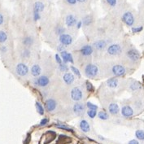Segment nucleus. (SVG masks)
Returning <instances> with one entry per match:
<instances>
[{
    "label": "nucleus",
    "mask_w": 144,
    "mask_h": 144,
    "mask_svg": "<svg viewBox=\"0 0 144 144\" xmlns=\"http://www.w3.org/2000/svg\"><path fill=\"white\" fill-rule=\"evenodd\" d=\"M121 55L123 57V64L129 66L138 65L141 58L140 52L132 45L124 46Z\"/></svg>",
    "instance_id": "nucleus-1"
},
{
    "label": "nucleus",
    "mask_w": 144,
    "mask_h": 144,
    "mask_svg": "<svg viewBox=\"0 0 144 144\" xmlns=\"http://www.w3.org/2000/svg\"><path fill=\"white\" fill-rule=\"evenodd\" d=\"M105 72H106V74L113 76V78H121L126 74L127 69L123 63L112 62L108 64Z\"/></svg>",
    "instance_id": "nucleus-2"
},
{
    "label": "nucleus",
    "mask_w": 144,
    "mask_h": 144,
    "mask_svg": "<svg viewBox=\"0 0 144 144\" xmlns=\"http://www.w3.org/2000/svg\"><path fill=\"white\" fill-rule=\"evenodd\" d=\"M84 74L87 78L94 79L98 78L101 73V69L100 67L94 63H86L84 66L83 69Z\"/></svg>",
    "instance_id": "nucleus-3"
},
{
    "label": "nucleus",
    "mask_w": 144,
    "mask_h": 144,
    "mask_svg": "<svg viewBox=\"0 0 144 144\" xmlns=\"http://www.w3.org/2000/svg\"><path fill=\"white\" fill-rule=\"evenodd\" d=\"M124 44L121 42H112L110 43L106 48V55L110 58H114V57L121 56L124 49Z\"/></svg>",
    "instance_id": "nucleus-4"
},
{
    "label": "nucleus",
    "mask_w": 144,
    "mask_h": 144,
    "mask_svg": "<svg viewBox=\"0 0 144 144\" xmlns=\"http://www.w3.org/2000/svg\"><path fill=\"white\" fill-rule=\"evenodd\" d=\"M94 54V49L93 46L90 44L88 43H84L82 44L78 49V55L79 58L81 60H85V59H90L92 55Z\"/></svg>",
    "instance_id": "nucleus-5"
},
{
    "label": "nucleus",
    "mask_w": 144,
    "mask_h": 144,
    "mask_svg": "<svg viewBox=\"0 0 144 144\" xmlns=\"http://www.w3.org/2000/svg\"><path fill=\"white\" fill-rule=\"evenodd\" d=\"M121 21L128 27H133L136 23V16L132 11L126 10L122 12Z\"/></svg>",
    "instance_id": "nucleus-6"
},
{
    "label": "nucleus",
    "mask_w": 144,
    "mask_h": 144,
    "mask_svg": "<svg viewBox=\"0 0 144 144\" xmlns=\"http://www.w3.org/2000/svg\"><path fill=\"white\" fill-rule=\"evenodd\" d=\"M92 46L94 49V52H103L106 50L107 46L109 45V42L105 39V38H98V39H95L94 41H93L92 42Z\"/></svg>",
    "instance_id": "nucleus-7"
},
{
    "label": "nucleus",
    "mask_w": 144,
    "mask_h": 144,
    "mask_svg": "<svg viewBox=\"0 0 144 144\" xmlns=\"http://www.w3.org/2000/svg\"><path fill=\"white\" fill-rule=\"evenodd\" d=\"M15 73L20 78H25L30 73V69L24 62H20L15 66Z\"/></svg>",
    "instance_id": "nucleus-8"
},
{
    "label": "nucleus",
    "mask_w": 144,
    "mask_h": 144,
    "mask_svg": "<svg viewBox=\"0 0 144 144\" xmlns=\"http://www.w3.org/2000/svg\"><path fill=\"white\" fill-rule=\"evenodd\" d=\"M70 97L75 102H80L84 97V91L81 86H73L70 90Z\"/></svg>",
    "instance_id": "nucleus-9"
},
{
    "label": "nucleus",
    "mask_w": 144,
    "mask_h": 144,
    "mask_svg": "<svg viewBox=\"0 0 144 144\" xmlns=\"http://www.w3.org/2000/svg\"><path fill=\"white\" fill-rule=\"evenodd\" d=\"M33 84L40 88H46L50 84V78L47 75H40L37 78H35Z\"/></svg>",
    "instance_id": "nucleus-10"
},
{
    "label": "nucleus",
    "mask_w": 144,
    "mask_h": 144,
    "mask_svg": "<svg viewBox=\"0 0 144 144\" xmlns=\"http://www.w3.org/2000/svg\"><path fill=\"white\" fill-rule=\"evenodd\" d=\"M58 41H59L60 44H61V45H63V46H64L66 47V46H71L73 43L74 39H73V37L70 33L65 32V33H62V34H60L59 36Z\"/></svg>",
    "instance_id": "nucleus-11"
},
{
    "label": "nucleus",
    "mask_w": 144,
    "mask_h": 144,
    "mask_svg": "<svg viewBox=\"0 0 144 144\" xmlns=\"http://www.w3.org/2000/svg\"><path fill=\"white\" fill-rule=\"evenodd\" d=\"M64 21H65V25L68 28H74L78 21L74 14L69 13L68 15H66Z\"/></svg>",
    "instance_id": "nucleus-12"
},
{
    "label": "nucleus",
    "mask_w": 144,
    "mask_h": 144,
    "mask_svg": "<svg viewBox=\"0 0 144 144\" xmlns=\"http://www.w3.org/2000/svg\"><path fill=\"white\" fill-rule=\"evenodd\" d=\"M63 81L64 82L65 85H72L76 81V76L73 73L69 72H66L63 74Z\"/></svg>",
    "instance_id": "nucleus-13"
},
{
    "label": "nucleus",
    "mask_w": 144,
    "mask_h": 144,
    "mask_svg": "<svg viewBox=\"0 0 144 144\" xmlns=\"http://www.w3.org/2000/svg\"><path fill=\"white\" fill-rule=\"evenodd\" d=\"M60 55L61 57L63 62H64L66 64H73L74 63V57L70 52H69L66 50H64V51H60Z\"/></svg>",
    "instance_id": "nucleus-14"
},
{
    "label": "nucleus",
    "mask_w": 144,
    "mask_h": 144,
    "mask_svg": "<svg viewBox=\"0 0 144 144\" xmlns=\"http://www.w3.org/2000/svg\"><path fill=\"white\" fill-rule=\"evenodd\" d=\"M21 43L23 46H25L27 48H31L34 46L35 44V38L34 37L31 36V35H26L25 37H24L21 40Z\"/></svg>",
    "instance_id": "nucleus-15"
},
{
    "label": "nucleus",
    "mask_w": 144,
    "mask_h": 144,
    "mask_svg": "<svg viewBox=\"0 0 144 144\" xmlns=\"http://www.w3.org/2000/svg\"><path fill=\"white\" fill-rule=\"evenodd\" d=\"M73 112L78 116H82L85 111V105L82 103L76 102L73 107Z\"/></svg>",
    "instance_id": "nucleus-16"
},
{
    "label": "nucleus",
    "mask_w": 144,
    "mask_h": 144,
    "mask_svg": "<svg viewBox=\"0 0 144 144\" xmlns=\"http://www.w3.org/2000/svg\"><path fill=\"white\" fill-rule=\"evenodd\" d=\"M30 72V74L33 76V78H37V76L42 75V67L39 64L34 63L32 64Z\"/></svg>",
    "instance_id": "nucleus-17"
},
{
    "label": "nucleus",
    "mask_w": 144,
    "mask_h": 144,
    "mask_svg": "<svg viewBox=\"0 0 144 144\" xmlns=\"http://www.w3.org/2000/svg\"><path fill=\"white\" fill-rule=\"evenodd\" d=\"M57 108V102L55 99L50 98V99H47L46 100L45 103V108L47 112H51L53 111H55Z\"/></svg>",
    "instance_id": "nucleus-18"
},
{
    "label": "nucleus",
    "mask_w": 144,
    "mask_h": 144,
    "mask_svg": "<svg viewBox=\"0 0 144 144\" xmlns=\"http://www.w3.org/2000/svg\"><path fill=\"white\" fill-rule=\"evenodd\" d=\"M31 49L30 48H27L25 46H22V48L20 50V56L21 58L24 60H28L31 58Z\"/></svg>",
    "instance_id": "nucleus-19"
},
{
    "label": "nucleus",
    "mask_w": 144,
    "mask_h": 144,
    "mask_svg": "<svg viewBox=\"0 0 144 144\" xmlns=\"http://www.w3.org/2000/svg\"><path fill=\"white\" fill-rule=\"evenodd\" d=\"M106 85L108 87H109L111 89H116L120 85V81L117 78H113V76H112V78H110L109 79L107 80Z\"/></svg>",
    "instance_id": "nucleus-20"
},
{
    "label": "nucleus",
    "mask_w": 144,
    "mask_h": 144,
    "mask_svg": "<svg viewBox=\"0 0 144 144\" xmlns=\"http://www.w3.org/2000/svg\"><path fill=\"white\" fill-rule=\"evenodd\" d=\"M45 9V4L42 1H36L33 4V12L39 13L42 12Z\"/></svg>",
    "instance_id": "nucleus-21"
},
{
    "label": "nucleus",
    "mask_w": 144,
    "mask_h": 144,
    "mask_svg": "<svg viewBox=\"0 0 144 144\" xmlns=\"http://www.w3.org/2000/svg\"><path fill=\"white\" fill-rule=\"evenodd\" d=\"M121 112L122 116L124 117H130L133 115V110L129 105H124V106H123Z\"/></svg>",
    "instance_id": "nucleus-22"
},
{
    "label": "nucleus",
    "mask_w": 144,
    "mask_h": 144,
    "mask_svg": "<svg viewBox=\"0 0 144 144\" xmlns=\"http://www.w3.org/2000/svg\"><path fill=\"white\" fill-rule=\"evenodd\" d=\"M104 5L110 10H114L119 5V0H103Z\"/></svg>",
    "instance_id": "nucleus-23"
},
{
    "label": "nucleus",
    "mask_w": 144,
    "mask_h": 144,
    "mask_svg": "<svg viewBox=\"0 0 144 144\" xmlns=\"http://www.w3.org/2000/svg\"><path fill=\"white\" fill-rule=\"evenodd\" d=\"M108 111L112 115H117L120 112L119 106L117 103H111L108 105Z\"/></svg>",
    "instance_id": "nucleus-24"
},
{
    "label": "nucleus",
    "mask_w": 144,
    "mask_h": 144,
    "mask_svg": "<svg viewBox=\"0 0 144 144\" xmlns=\"http://www.w3.org/2000/svg\"><path fill=\"white\" fill-rule=\"evenodd\" d=\"M79 126H80V129H81V131H83L84 133H88L90 130V124H89V122L87 121H85V120L81 121Z\"/></svg>",
    "instance_id": "nucleus-25"
},
{
    "label": "nucleus",
    "mask_w": 144,
    "mask_h": 144,
    "mask_svg": "<svg viewBox=\"0 0 144 144\" xmlns=\"http://www.w3.org/2000/svg\"><path fill=\"white\" fill-rule=\"evenodd\" d=\"M129 89L131 91H138V90L141 89V85L138 82V81H133L129 85Z\"/></svg>",
    "instance_id": "nucleus-26"
},
{
    "label": "nucleus",
    "mask_w": 144,
    "mask_h": 144,
    "mask_svg": "<svg viewBox=\"0 0 144 144\" xmlns=\"http://www.w3.org/2000/svg\"><path fill=\"white\" fill-rule=\"evenodd\" d=\"M8 41V35L6 31L0 30V43L4 44Z\"/></svg>",
    "instance_id": "nucleus-27"
},
{
    "label": "nucleus",
    "mask_w": 144,
    "mask_h": 144,
    "mask_svg": "<svg viewBox=\"0 0 144 144\" xmlns=\"http://www.w3.org/2000/svg\"><path fill=\"white\" fill-rule=\"evenodd\" d=\"M58 68H59L60 72L64 73H66V72H68L69 69V66H68V64H66V63H64V62H63V63L58 64Z\"/></svg>",
    "instance_id": "nucleus-28"
},
{
    "label": "nucleus",
    "mask_w": 144,
    "mask_h": 144,
    "mask_svg": "<svg viewBox=\"0 0 144 144\" xmlns=\"http://www.w3.org/2000/svg\"><path fill=\"white\" fill-rule=\"evenodd\" d=\"M98 117L102 121H106V120H108L109 119V115H108V113H107L106 112H104V111H100L98 113Z\"/></svg>",
    "instance_id": "nucleus-29"
},
{
    "label": "nucleus",
    "mask_w": 144,
    "mask_h": 144,
    "mask_svg": "<svg viewBox=\"0 0 144 144\" xmlns=\"http://www.w3.org/2000/svg\"><path fill=\"white\" fill-rule=\"evenodd\" d=\"M69 69H70V70L73 72V73L75 75V76H76L78 78H81V72H80V70L76 68V67H75L74 65H71L70 67H69Z\"/></svg>",
    "instance_id": "nucleus-30"
},
{
    "label": "nucleus",
    "mask_w": 144,
    "mask_h": 144,
    "mask_svg": "<svg viewBox=\"0 0 144 144\" xmlns=\"http://www.w3.org/2000/svg\"><path fill=\"white\" fill-rule=\"evenodd\" d=\"M35 107H36V109L37 111V112L39 113L40 115H44V108L42 107V105L39 103V102H36L35 103Z\"/></svg>",
    "instance_id": "nucleus-31"
},
{
    "label": "nucleus",
    "mask_w": 144,
    "mask_h": 144,
    "mask_svg": "<svg viewBox=\"0 0 144 144\" xmlns=\"http://www.w3.org/2000/svg\"><path fill=\"white\" fill-rule=\"evenodd\" d=\"M135 136L138 139L143 141L144 140V131L142 129H138L135 132Z\"/></svg>",
    "instance_id": "nucleus-32"
},
{
    "label": "nucleus",
    "mask_w": 144,
    "mask_h": 144,
    "mask_svg": "<svg viewBox=\"0 0 144 144\" xmlns=\"http://www.w3.org/2000/svg\"><path fill=\"white\" fill-rule=\"evenodd\" d=\"M87 115L90 118H94L96 117V115H97V110L89 109V111H87Z\"/></svg>",
    "instance_id": "nucleus-33"
},
{
    "label": "nucleus",
    "mask_w": 144,
    "mask_h": 144,
    "mask_svg": "<svg viewBox=\"0 0 144 144\" xmlns=\"http://www.w3.org/2000/svg\"><path fill=\"white\" fill-rule=\"evenodd\" d=\"M85 88H86V90L89 91V92H92L94 90V86L90 82V81H85Z\"/></svg>",
    "instance_id": "nucleus-34"
},
{
    "label": "nucleus",
    "mask_w": 144,
    "mask_h": 144,
    "mask_svg": "<svg viewBox=\"0 0 144 144\" xmlns=\"http://www.w3.org/2000/svg\"><path fill=\"white\" fill-rule=\"evenodd\" d=\"M143 30L142 26H133L132 27V32L136 33H140Z\"/></svg>",
    "instance_id": "nucleus-35"
},
{
    "label": "nucleus",
    "mask_w": 144,
    "mask_h": 144,
    "mask_svg": "<svg viewBox=\"0 0 144 144\" xmlns=\"http://www.w3.org/2000/svg\"><path fill=\"white\" fill-rule=\"evenodd\" d=\"M85 106L87 107L89 109H91V110H97L98 109V107L96 106L95 104H94V103H92L90 102H87V103H86Z\"/></svg>",
    "instance_id": "nucleus-36"
},
{
    "label": "nucleus",
    "mask_w": 144,
    "mask_h": 144,
    "mask_svg": "<svg viewBox=\"0 0 144 144\" xmlns=\"http://www.w3.org/2000/svg\"><path fill=\"white\" fill-rule=\"evenodd\" d=\"M66 4H68L69 6L70 7H74L78 4V2H76V0H64Z\"/></svg>",
    "instance_id": "nucleus-37"
},
{
    "label": "nucleus",
    "mask_w": 144,
    "mask_h": 144,
    "mask_svg": "<svg viewBox=\"0 0 144 144\" xmlns=\"http://www.w3.org/2000/svg\"><path fill=\"white\" fill-rule=\"evenodd\" d=\"M55 60L57 64H60L63 63V60H62L61 57H60V55L59 54H55Z\"/></svg>",
    "instance_id": "nucleus-38"
},
{
    "label": "nucleus",
    "mask_w": 144,
    "mask_h": 144,
    "mask_svg": "<svg viewBox=\"0 0 144 144\" xmlns=\"http://www.w3.org/2000/svg\"><path fill=\"white\" fill-rule=\"evenodd\" d=\"M55 126H56L57 128L62 129H66V130H69V131H71V130H72L69 127L64 126V124H55Z\"/></svg>",
    "instance_id": "nucleus-39"
},
{
    "label": "nucleus",
    "mask_w": 144,
    "mask_h": 144,
    "mask_svg": "<svg viewBox=\"0 0 144 144\" xmlns=\"http://www.w3.org/2000/svg\"><path fill=\"white\" fill-rule=\"evenodd\" d=\"M48 122H49V119H48V118H43V119L41 120L39 124H40V126H46V124H48Z\"/></svg>",
    "instance_id": "nucleus-40"
},
{
    "label": "nucleus",
    "mask_w": 144,
    "mask_h": 144,
    "mask_svg": "<svg viewBox=\"0 0 144 144\" xmlns=\"http://www.w3.org/2000/svg\"><path fill=\"white\" fill-rule=\"evenodd\" d=\"M4 21H5L4 16L2 13H0V26H2L4 24Z\"/></svg>",
    "instance_id": "nucleus-41"
},
{
    "label": "nucleus",
    "mask_w": 144,
    "mask_h": 144,
    "mask_svg": "<svg viewBox=\"0 0 144 144\" xmlns=\"http://www.w3.org/2000/svg\"><path fill=\"white\" fill-rule=\"evenodd\" d=\"M128 144H139V142H138V141H137L135 139H133V140L129 141Z\"/></svg>",
    "instance_id": "nucleus-42"
},
{
    "label": "nucleus",
    "mask_w": 144,
    "mask_h": 144,
    "mask_svg": "<svg viewBox=\"0 0 144 144\" xmlns=\"http://www.w3.org/2000/svg\"><path fill=\"white\" fill-rule=\"evenodd\" d=\"M76 2H78V3H80V4H84V3H87V0H76Z\"/></svg>",
    "instance_id": "nucleus-43"
},
{
    "label": "nucleus",
    "mask_w": 144,
    "mask_h": 144,
    "mask_svg": "<svg viewBox=\"0 0 144 144\" xmlns=\"http://www.w3.org/2000/svg\"><path fill=\"white\" fill-rule=\"evenodd\" d=\"M142 7H143V8H144V0H143V3H142Z\"/></svg>",
    "instance_id": "nucleus-44"
}]
</instances>
